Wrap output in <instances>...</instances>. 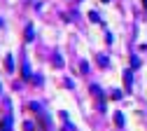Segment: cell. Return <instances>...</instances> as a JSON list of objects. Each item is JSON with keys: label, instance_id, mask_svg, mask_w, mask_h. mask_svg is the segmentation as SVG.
<instances>
[{"label": "cell", "instance_id": "cell-1", "mask_svg": "<svg viewBox=\"0 0 147 131\" xmlns=\"http://www.w3.org/2000/svg\"><path fill=\"white\" fill-rule=\"evenodd\" d=\"M89 91L94 94V98H96L98 108H100V110H105V94H103V89H100L98 84H89Z\"/></svg>", "mask_w": 147, "mask_h": 131}, {"label": "cell", "instance_id": "cell-2", "mask_svg": "<svg viewBox=\"0 0 147 131\" xmlns=\"http://www.w3.org/2000/svg\"><path fill=\"white\" fill-rule=\"evenodd\" d=\"M96 63H98L100 68H107V66H110V59H107L105 54H98V56H96Z\"/></svg>", "mask_w": 147, "mask_h": 131}, {"label": "cell", "instance_id": "cell-3", "mask_svg": "<svg viewBox=\"0 0 147 131\" xmlns=\"http://www.w3.org/2000/svg\"><path fill=\"white\" fill-rule=\"evenodd\" d=\"M9 129H12V117L5 115V119L0 122V131H9Z\"/></svg>", "mask_w": 147, "mask_h": 131}, {"label": "cell", "instance_id": "cell-4", "mask_svg": "<svg viewBox=\"0 0 147 131\" xmlns=\"http://www.w3.org/2000/svg\"><path fill=\"white\" fill-rule=\"evenodd\" d=\"M54 68H63V59H61V52L59 49L54 52Z\"/></svg>", "mask_w": 147, "mask_h": 131}, {"label": "cell", "instance_id": "cell-5", "mask_svg": "<svg viewBox=\"0 0 147 131\" xmlns=\"http://www.w3.org/2000/svg\"><path fill=\"white\" fill-rule=\"evenodd\" d=\"M24 37H26V42H30L33 37H35V28H33V26H26V33H24Z\"/></svg>", "mask_w": 147, "mask_h": 131}, {"label": "cell", "instance_id": "cell-6", "mask_svg": "<svg viewBox=\"0 0 147 131\" xmlns=\"http://www.w3.org/2000/svg\"><path fill=\"white\" fill-rule=\"evenodd\" d=\"M5 70H9V73L14 70V59H12V54L5 56Z\"/></svg>", "mask_w": 147, "mask_h": 131}, {"label": "cell", "instance_id": "cell-7", "mask_svg": "<svg viewBox=\"0 0 147 131\" xmlns=\"http://www.w3.org/2000/svg\"><path fill=\"white\" fill-rule=\"evenodd\" d=\"M21 75H24V80H30V68H28V61L21 63Z\"/></svg>", "mask_w": 147, "mask_h": 131}, {"label": "cell", "instance_id": "cell-8", "mask_svg": "<svg viewBox=\"0 0 147 131\" xmlns=\"http://www.w3.org/2000/svg\"><path fill=\"white\" fill-rule=\"evenodd\" d=\"M115 124H117L119 129H121V126L126 124V122H124V115H121V112H115Z\"/></svg>", "mask_w": 147, "mask_h": 131}, {"label": "cell", "instance_id": "cell-9", "mask_svg": "<svg viewBox=\"0 0 147 131\" xmlns=\"http://www.w3.org/2000/svg\"><path fill=\"white\" fill-rule=\"evenodd\" d=\"M124 84H126V91H131V73H124Z\"/></svg>", "mask_w": 147, "mask_h": 131}, {"label": "cell", "instance_id": "cell-10", "mask_svg": "<svg viewBox=\"0 0 147 131\" xmlns=\"http://www.w3.org/2000/svg\"><path fill=\"white\" fill-rule=\"evenodd\" d=\"M131 68H133V70H136V68H140V59H138L136 54L131 56Z\"/></svg>", "mask_w": 147, "mask_h": 131}, {"label": "cell", "instance_id": "cell-11", "mask_svg": "<svg viewBox=\"0 0 147 131\" xmlns=\"http://www.w3.org/2000/svg\"><path fill=\"white\" fill-rule=\"evenodd\" d=\"M110 98H112V101H119V98H121V91H112V94H110Z\"/></svg>", "mask_w": 147, "mask_h": 131}, {"label": "cell", "instance_id": "cell-12", "mask_svg": "<svg viewBox=\"0 0 147 131\" xmlns=\"http://www.w3.org/2000/svg\"><path fill=\"white\" fill-rule=\"evenodd\" d=\"M89 19H91V21H100V16H98L96 12H91V14H89Z\"/></svg>", "mask_w": 147, "mask_h": 131}, {"label": "cell", "instance_id": "cell-13", "mask_svg": "<svg viewBox=\"0 0 147 131\" xmlns=\"http://www.w3.org/2000/svg\"><path fill=\"white\" fill-rule=\"evenodd\" d=\"M80 66H82V68H80V70H82V73H86V70H89V63H86V61H82V63H80Z\"/></svg>", "mask_w": 147, "mask_h": 131}, {"label": "cell", "instance_id": "cell-14", "mask_svg": "<svg viewBox=\"0 0 147 131\" xmlns=\"http://www.w3.org/2000/svg\"><path fill=\"white\" fill-rule=\"evenodd\" d=\"M142 3H145V10H147V0H142Z\"/></svg>", "mask_w": 147, "mask_h": 131}]
</instances>
